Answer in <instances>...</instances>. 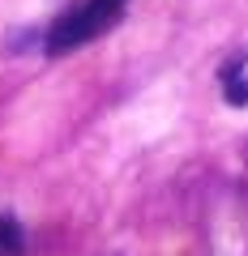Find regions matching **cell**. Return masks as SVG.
Here are the masks:
<instances>
[{
    "label": "cell",
    "mask_w": 248,
    "mask_h": 256,
    "mask_svg": "<svg viewBox=\"0 0 248 256\" xmlns=\"http://www.w3.org/2000/svg\"><path fill=\"white\" fill-rule=\"evenodd\" d=\"M120 9H124V0H86L82 9H69L65 18L52 26L47 47H52V52H73V47L90 43V38H99L107 26H116Z\"/></svg>",
    "instance_id": "cell-1"
},
{
    "label": "cell",
    "mask_w": 248,
    "mask_h": 256,
    "mask_svg": "<svg viewBox=\"0 0 248 256\" xmlns=\"http://www.w3.org/2000/svg\"><path fill=\"white\" fill-rule=\"evenodd\" d=\"M22 226L13 218H0V256H22Z\"/></svg>",
    "instance_id": "cell-2"
}]
</instances>
